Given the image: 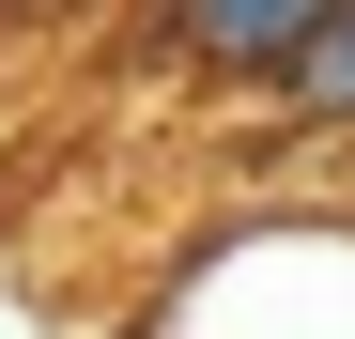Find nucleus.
<instances>
[{
  "label": "nucleus",
  "mask_w": 355,
  "mask_h": 339,
  "mask_svg": "<svg viewBox=\"0 0 355 339\" xmlns=\"http://www.w3.org/2000/svg\"><path fill=\"white\" fill-rule=\"evenodd\" d=\"M170 16V46H186V62H232V77H278L293 46H309L340 0H155Z\"/></svg>",
  "instance_id": "obj_1"
},
{
  "label": "nucleus",
  "mask_w": 355,
  "mask_h": 339,
  "mask_svg": "<svg viewBox=\"0 0 355 339\" xmlns=\"http://www.w3.org/2000/svg\"><path fill=\"white\" fill-rule=\"evenodd\" d=\"M278 93L309 108V124H355V0H340L309 46H293V62H278Z\"/></svg>",
  "instance_id": "obj_2"
}]
</instances>
